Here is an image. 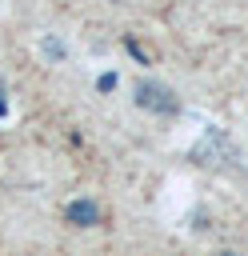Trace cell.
<instances>
[{"mask_svg": "<svg viewBox=\"0 0 248 256\" xmlns=\"http://www.w3.org/2000/svg\"><path fill=\"white\" fill-rule=\"evenodd\" d=\"M132 100L144 108V112H156V116H176L180 112V100L176 92L164 84V80H140L132 88Z\"/></svg>", "mask_w": 248, "mask_h": 256, "instance_id": "cell-1", "label": "cell"}, {"mask_svg": "<svg viewBox=\"0 0 248 256\" xmlns=\"http://www.w3.org/2000/svg\"><path fill=\"white\" fill-rule=\"evenodd\" d=\"M64 220H68V224H76V228H96V224H100V204H96V200H88V196L68 200Z\"/></svg>", "mask_w": 248, "mask_h": 256, "instance_id": "cell-2", "label": "cell"}, {"mask_svg": "<svg viewBox=\"0 0 248 256\" xmlns=\"http://www.w3.org/2000/svg\"><path fill=\"white\" fill-rule=\"evenodd\" d=\"M40 48H44V56H48V60H64V52H68L56 36H44V40H40Z\"/></svg>", "mask_w": 248, "mask_h": 256, "instance_id": "cell-3", "label": "cell"}, {"mask_svg": "<svg viewBox=\"0 0 248 256\" xmlns=\"http://www.w3.org/2000/svg\"><path fill=\"white\" fill-rule=\"evenodd\" d=\"M124 48H128V52H132V56H136V60H140V64H152V56H148V52H144V44H136V40H132V36H128V40H124Z\"/></svg>", "mask_w": 248, "mask_h": 256, "instance_id": "cell-4", "label": "cell"}, {"mask_svg": "<svg viewBox=\"0 0 248 256\" xmlns=\"http://www.w3.org/2000/svg\"><path fill=\"white\" fill-rule=\"evenodd\" d=\"M116 88V72H104L100 80H96V92H112Z\"/></svg>", "mask_w": 248, "mask_h": 256, "instance_id": "cell-5", "label": "cell"}, {"mask_svg": "<svg viewBox=\"0 0 248 256\" xmlns=\"http://www.w3.org/2000/svg\"><path fill=\"white\" fill-rule=\"evenodd\" d=\"M0 116H8V100L4 96H0Z\"/></svg>", "mask_w": 248, "mask_h": 256, "instance_id": "cell-6", "label": "cell"}, {"mask_svg": "<svg viewBox=\"0 0 248 256\" xmlns=\"http://www.w3.org/2000/svg\"><path fill=\"white\" fill-rule=\"evenodd\" d=\"M0 96H4V80H0Z\"/></svg>", "mask_w": 248, "mask_h": 256, "instance_id": "cell-7", "label": "cell"}]
</instances>
